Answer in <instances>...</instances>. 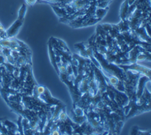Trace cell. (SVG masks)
I'll list each match as a JSON object with an SVG mask.
<instances>
[{
    "label": "cell",
    "mask_w": 151,
    "mask_h": 135,
    "mask_svg": "<svg viewBox=\"0 0 151 135\" xmlns=\"http://www.w3.org/2000/svg\"><path fill=\"white\" fill-rule=\"evenodd\" d=\"M25 11H26V7L24 4H23L19 11L18 18L17 20H16L12 24V25L5 31L6 37L11 38L15 36L16 34H17L20 27L22 25V21L24 19Z\"/></svg>",
    "instance_id": "1"
}]
</instances>
